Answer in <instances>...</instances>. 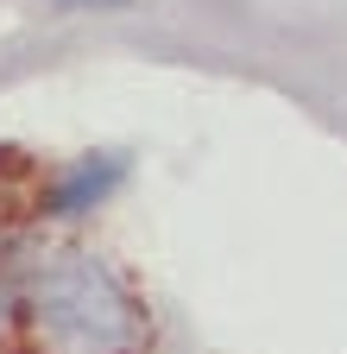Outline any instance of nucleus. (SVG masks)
<instances>
[{"mask_svg":"<svg viewBox=\"0 0 347 354\" xmlns=\"http://www.w3.org/2000/svg\"><path fill=\"white\" fill-rule=\"evenodd\" d=\"M32 354H152L139 291L89 247H57L19 279Z\"/></svg>","mask_w":347,"mask_h":354,"instance_id":"nucleus-1","label":"nucleus"},{"mask_svg":"<svg viewBox=\"0 0 347 354\" xmlns=\"http://www.w3.org/2000/svg\"><path fill=\"white\" fill-rule=\"evenodd\" d=\"M114 158H89V165H76V171H63L57 184H51V209L57 215H76V209H89L95 196H108L114 190Z\"/></svg>","mask_w":347,"mask_h":354,"instance_id":"nucleus-2","label":"nucleus"},{"mask_svg":"<svg viewBox=\"0 0 347 354\" xmlns=\"http://www.w3.org/2000/svg\"><path fill=\"white\" fill-rule=\"evenodd\" d=\"M7 228H13V209H7V196H0V247H7Z\"/></svg>","mask_w":347,"mask_h":354,"instance_id":"nucleus-3","label":"nucleus"}]
</instances>
